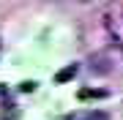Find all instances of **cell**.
<instances>
[{
    "label": "cell",
    "instance_id": "obj_4",
    "mask_svg": "<svg viewBox=\"0 0 123 120\" xmlns=\"http://www.w3.org/2000/svg\"><path fill=\"white\" fill-rule=\"evenodd\" d=\"M79 98H107V90H90V87H85V90H79Z\"/></svg>",
    "mask_w": 123,
    "mask_h": 120
},
{
    "label": "cell",
    "instance_id": "obj_5",
    "mask_svg": "<svg viewBox=\"0 0 123 120\" xmlns=\"http://www.w3.org/2000/svg\"><path fill=\"white\" fill-rule=\"evenodd\" d=\"M17 117H19V109H8V112L3 109L0 112V120H17Z\"/></svg>",
    "mask_w": 123,
    "mask_h": 120
},
{
    "label": "cell",
    "instance_id": "obj_1",
    "mask_svg": "<svg viewBox=\"0 0 123 120\" xmlns=\"http://www.w3.org/2000/svg\"><path fill=\"white\" fill-rule=\"evenodd\" d=\"M90 71L96 74V76H104V74H110V71H112L110 55H104V52H93V55H90Z\"/></svg>",
    "mask_w": 123,
    "mask_h": 120
},
{
    "label": "cell",
    "instance_id": "obj_2",
    "mask_svg": "<svg viewBox=\"0 0 123 120\" xmlns=\"http://www.w3.org/2000/svg\"><path fill=\"white\" fill-rule=\"evenodd\" d=\"M66 120H110L104 112H77V115H68Z\"/></svg>",
    "mask_w": 123,
    "mask_h": 120
},
{
    "label": "cell",
    "instance_id": "obj_6",
    "mask_svg": "<svg viewBox=\"0 0 123 120\" xmlns=\"http://www.w3.org/2000/svg\"><path fill=\"white\" fill-rule=\"evenodd\" d=\"M19 90H22V93H30V90H36V82H22Z\"/></svg>",
    "mask_w": 123,
    "mask_h": 120
},
{
    "label": "cell",
    "instance_id": "obj_3",
    "mask_svg": "<svg viewBox=\"0 0 123 120\" xmlns=\"http://www.w3.org/2000/svg\"><path fill=\"white\" fill-rule=\"evenodd\" d=\"M74 76H77V63H71V66H66L63 71H57L55 82H68V79H74Z\"/></svg>",
    "mask_w": 123,
    "mask_h": 120
}]
</instances>
